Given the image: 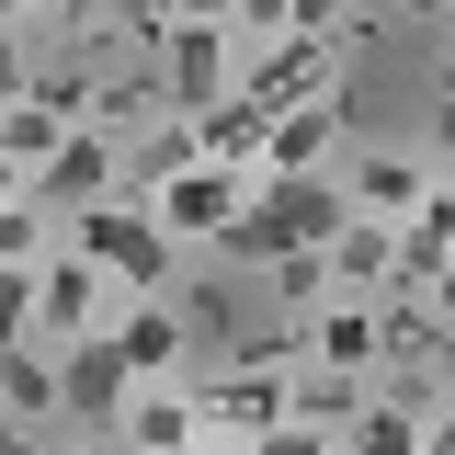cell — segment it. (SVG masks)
<instances>
[{
  "instance_id": "cell-28",
  "label": "cell",
  "mask_w": 455,
  "mask_h": 455,
  "mask_svg": "<svg viewBox=\"0 0 455 455\" xmlns=\"http://www.w3.org/2000/svg\"><path fill=\"white\" fill-rule=\"evenodd\" d=\"M0 23H35V0H0Z\"/></svg>"
},
{
  "instance_id": "cell-2",
  "label": "cell",
  "mask_w": 455,
  "mask_h": 455,
  "mask_svg": "<svg viewBox=\"0 0 455 455\" xmlns=\"http://www.w3.org/2000/svg\"><path fill=\"white\" fill-rule=\"evenodd\" d=\"M114 307H125V284L92 274L80 251H46V262H35V341H46V353H57V341H92Z\"/></svg>"
},
{
  "instance_id": "cell-5",
  "label": "cell",
  "mask_w": 455,
  "mask_h": 455,
  "mask_svg": "<svg viewBox=\"0 0 455 455\" xmlns=\"http://www.w3.org/2000/svg\"><path fill=\"white\" fill-rule=\"evenodd\" d=\"M284 421V376H262V364H217L205 387H194V433L205 444H251V433H274Z\"/></svg>"
},
{
  "instance_id": "cell-23",
  "label": "cell",
  "mask_w": 455,
  "mask_h": 455,
  "mask_svg": "<svg viewBox=\"0 0 455 455\" xmlns=\"http://www.w3.org/2000/svg\"><path fill=\"white\" fill-rule=\"evenodd\" d=\"M228 35H239V46H274V35H284V0H228Z\"/></svg>"
},
{
  "instance_id": "cell-20",
  "label": "cell",
  "mask_w": 455,
  "mask_h": 455,
  "mask_svg": "<svg viewBox=\"0 0 455 455\" xmlns=\"http://www.w3.org/2000/svg\"><path fill=\"white\" fill-rule=\"evenodd\" d=\"M262 274H274V296H284V307H296V319H307V307L331 296V262H319V251H274Z\"/></svg>"
},
{
  "instance_id": "cell-15",
  "label": "cell",
  "mask_w": 455,
  "mask_h": 455,
  "mask_svg": "<svg viewBox=\"0 0 455 455\" xmlns=\"http://www.w3.org/2000/svg\"><path fill=\"white\" fill-rule=\"evenodd\" d=\"M182 137H194V160H217V171H251V160H262V103L217 92L205 114H182Z\"/></svg>"
},
{
  "instance_id": "cell-24",
  "label": "cell",
  "mask_w": 455,
  "mask_h": 455,
  "mask_svg": "<svg viewBox=\"0 0 455 455\" xmlns=\"http://www.w3.org/2000/svg\"><path fill=\"white\" fill-rule=\"evenodd\" d=\"M251 455H341V444L307 433V421H274V433H251Z\"/></svg>"
},
{
  "instance_id": "cell-21",
  "label": "cell",
  "mask_w": 455,
  "mask_h": 455,
  "mask_svg": "<svg viewBox=\"0 0 455 455\" xmlns=\"http://www.w3.org/2000/svg\"><path fill=\"white\" fill-rule=\"evenodd\" d=\"M35 341V262H0V353Z\"/></svg>"
},
{
  "instance_id": "cell-18",
  "label": "cell",
  "mask_w": 455,
  "mask_h": 455,
  "mask_svg": "<svg viewBox=\"0 0 455 455\" xmlns=\"http://www.w3.org/2000/svg\"><path fill=\"white\" fill-rule=\"evenodd\" d=\"M57 137H68V125H57V114L35 103V92H23V103H0V171H23V182H35Z\"/></svg>"
},
{
  "instance_id": "cell-7",
  "label": "cell",
  "mask_w": 455,
  "mask_h": 455,
  "mask_svg": "<svg viewBox=\"0 0 455 455\" xmlns=\"http://www.w3.org/2000/svg\"><path fill=\"white\" fill-rule=\"evenodd\" d=\"M103 341H114V364H125L137 387L182 376V353H194V331H182V307H171V296H125V307L103 319Z\"/></svg>"
},
{
  "instance_id": "cell-11",
  "label": "cell",
  "mask_w": 455,
  "mask_h": 455,
  "mask_svg": "<svg viewBox=\"0 0 455 455\" xmlns=\"http://www.w3.org/2000/svg\"><path fill=\"white\" fill-rule=\"evenodd\" d=\"M331 148H341V92H307V103H284V114H262V182H284V171H331Z\"/></svg>"
},
{
  "instance_id": "cell-8",
  "label": "cell",
  "mask_w": 455,
  "mask_h": 455,
  "mask_svg": "<svg viewBox=\"0 0 455 455\" xmlns=\"http://www.w3.org/2000/svg\"><path fill=\"white\" fill-rule=\"evenodd\" d=\"M307 92H341V46H319V35H274V46L239 68V103H262V114L307 103Z\"/></svg>"
},
{
  "instance_id": "cell-9",
  "label": "cell",
  "mask_w": 455,
  "mask_h": 455,
  "mask_svg": "<svg viewBox=\"0 0 455 455\" xmlns=\"http://www.w3.org/2000/svg\"><path fill=\"white\" fill-rule=\"evenodd\" d=\"M23 194H35L46 217H80V205H103V194H114V137H103V125H68Z\"/></svg>"
},
{
  "instance_id": "cell-22",
  "label": "cell",
  "mask_w": 455,
  "mask_h": 455,
  "mask_svg": "<svg viewBox=\"0 0 455 455\" xmlns=\"http://www.w3.org/2000/svg\"><path fill=\"white\" fill-rule=\"evenodd\" d=\"M23 92H35V35L0 23V103H23Z\"/></svg>"
},
{
  "instance_id": "cell-6",
  "label": "cell",
  "mask_w": 455,
  "mask_h": 455,
  "mask_svg": "<svg viewBox=\"0 0 455 455\" xmlns=\"http://www.w3.org/2000/svg\"><path fill=\"white\" fill-rule=\"evenodd\" d=\"M251 217L274 228L284 251H319V239H331L353 205H341V182H331V171H284V182H262V171H251Z\"/></svg>"
},
{
  "instance_id": "cell-25",
  "label": "cell",
  "mask_w": 455,
  "mask_h": 455,
  "mask_svg": "<svg viewBox=\"0 0 455 455\" xmlns=\"http://www.w3.org/2000/svg\"><path fill=\"white\" fill-rule=\"evenodd\" d=\"M171 23H228V0H171Z\"/></svg>"
},
{
  "instance_id": "cell-12",
  "label": "cell",
  "mask_w": 455,
  "mask_h": 455,
  "mask_svg": "<svg viewBox=\"0 0 455 455\" xmlns=\"http://www.w3.org/2000/svg\"><path fill=\"white\" fill-rule=\"evenodd\" d=\"M125 364H114V341L92 331V341H57V410L68 421H92V433H114V410H125Z\"/></svg>"
},
{
  "instance_id": "cell-30",
  "label": "cell",
  "mask_w": 455,
  "mask_h": 455,
  "mask_svg": "<svg viewBox=\"0 0 455 455\" xmlns=\"http://www.w3.org/2000/svg\"><path fill=\"white\" fill-rule=\"evenodd\" d=\"M68 455H103V444H68Z\"/></svg>"
},
{
  "instance_id": "cell-26",
  "label": "cell",
  "mask_w": 455,
  "mask_h": 455,
  "mask_svg": "<svg viewBox=\"0 0 455 455\" xmlns=\"http://www.w3.org/2000/svg\"><path fill=\"white\" fill-rule=\"evenodd\" d=\"M410 455H455V433H444V421H421V444H410Z\"/></svg>"
},
{
  "instance_id": "cell-13",
  "label": "cell",
  "mask_w": 455,
  "mask_h": 455,
  "mask_svg": "<svg viewBox=\"0 0 455 455\" xmlns=\"http://www.w3.org/2000/svg\"><path fill=\"white\" fill-rule=\"evenodd\" d=\"M114 433H125V455H194V444H205V433H194V387H182V376H160V387H125Z\"/></svg>"
},
{
  "instance_id": "cell-1",
  "label": "cell",
  "mask_w": 455,
  "mask_h": 455,
  "mask_svg": "<svg viewBox=\"0 0 455 455\" xmlns=\"http://www.w3.org/2000/svg\"><path fill=\"white\" fill-rule=\"evenodd\" d=\"M57 228H68V251H80L92 274H114L125 296H171V274H182V251L160 239V217L125 205V194H103V205H80V217H57Z\"/></svg>"
},
{
  "instance_id": "cell-10",
  "label": "cell",
  "mask_w": 455,
  "mask_h": 455,
  "mask_svg": "<svg viewBox=\"0 0 455 455\" xmlns=\"http://www.w3.org/2000/svg\"><path fill=\"white\" fill-rule=\"evenodd\" d=\"M341 182V205H353V217H410V205H421V194H444V160H410V148H364V160L353 171H331Z\"/></svg>"
},
{
  "instance_id": "cell-29",
  "label": "cell",
  "mask_w": 455,
  "mask_h": 455,
  "mask_svg": "<svg viewBox=\"0 0 455 455\" xmlns=\"http://www.w3.org/2000/svg\"><path fill=\"white\" fill-rule=\"evenodd\" d=\"M194 455H251V444H194Z\"/></svg>"
},
{
  "instance_id": "cell-19",
  "label": "cell",
  "mask_w": 455,
  "mask_h": 455,
  "mask_svg": "<svg viewBox=\"0 0 455 455\" xmlns=\"http://www.w3.org/2000/svg\"><path fill=\"white\" fill-rule=\"evenodd\" d=\"M46 239H57V217L35 205V194H12V205H0V262H46Z\"/></svg>"
},
{
  "instance_id": "cell-16",
  "label": "cell",
  "mask_w": 455,
  "mask_h": 455,
  "mask_svg": "<svg viewBox=\"0 0 455 455\" xmlns=\"http://www.w3.org/2000/svg\"><path fill=\"white\" fill-rule=\"evenodd\" d=\"M319 262H331V296H364V284H387V217H341L319 239Z\"/></svg>"
},
{
  "instance_id": "cell-3",
  "label": "cell",
  "mask_w": 455,
  "mask_h": 455,
  "mask_svg": "<svg viewBox=\"0 0 455 455\" xmlns=\"http://www.w3.org/2000/svg\"><path fill=\"white\" fill-rule=\"evenodd\" d=\"M137 205H148V217H160V239L182 251V239H217V228L239 217V205H251V171H217V160H182V171L160 182V194H137Z\"/></svg>"
},
{
  "instance_id": "cell-27",
  "label": "cell",
  "mask_w": 455,
  "mask_h": 455,
  "mask_svg": "<svg viewBox=\"0 0 455 455\" xmlns=\"http://www.w3.org/2000/svg\"><path fill=\"white\" fill-rule=\"evenodd\" d=\"M398 12H421V23H444V0H398Z\"/></svg>"
},
{
  "instance_id": "cell-14",
  "label": "cell",
  "mask_w": 455,
  "mask_h": 455,
  "mask_svg": "<svg viewBox=\"0 0 455 455\" xmlns=\"http://www.w3.org/2000/svg\"><path fill=\"white\" fill-rule=\"evenodd\" d=\"M307 364L376 376V307H364V296H319V307H307Z\"/></svg>"
},
{
  "instance_id": "cell-17",
  "label": "cell",
  "mask_w": 455,
  "mask_h": 455,
  "mask_svg": "<svg viewBox=\"0 0 455 455\" xmlns=\"http://www.w3.org/2000/svg\"><path fill=\"white\" fill-rule=\"evenodd\" d=\"M0 421H57V353L46 341H12L0 353Z\"/></svg>"
},
{
  "instance_id": "cell-4",
  "label": "cell",
  "mask_w": 455,
  "mask_h": 455,
  "mask_svg": "<svg viewBox=\"0 0 455 455\" xmlns=\"http://www.w3.org/2000/svg\"><path fill=\"white\" fill-rule=\"evenodd\" d=\"M160 92H171V114H205L217 92H239V35L228 23H171L160 35Z\"/></svg>"
}]
</instances>
